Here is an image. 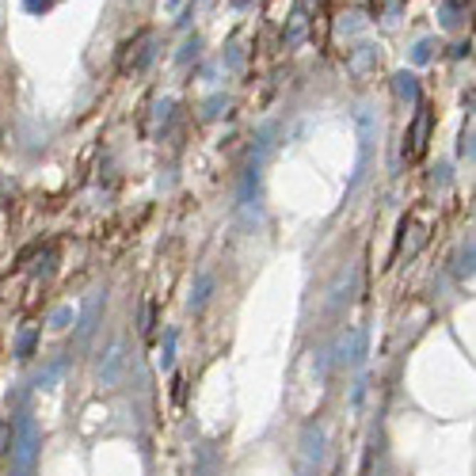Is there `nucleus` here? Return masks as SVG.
I'll return each instance as SVG.
<instances>
[{"instance_id": "14", "label": "nucleus", "mask_w": 476, "mask_h": 476, "mask_svg": "<svg viewBox=\"0 0 476 476\" xmlns=\"http://www.w3.org/2000/svg\"><path fill=\"white\" fill-rule=\"evenodd\" d=\"M73 320H76L73 305H58V309H53V313H50V320H46V324H50L53 331H65V328L73 324Z\"/></svg>"}, {"instance_id": "1", "label": "nucleus", "mask_w": 476, "mask_h": 476, "mask_svg": "<svg viewBox=\"0 0 476 476\" xmlns=\"http://www.w3.org/2000/svg\"><path fill=\"white\" fill-rule=\"evenodd\" d=\"M12 476H35L38 472V450H42V430L35 415H19L12 430Z\"/></svg>"}, {"instance_id": "9", "label": "nucleus", "mask_w": 476, "mask_h": 476, "mask_svg": "<svg viewBox=\"0 0 476 476\" xmlns=\"http://www.w3.org/2000/svg\"><path fill=\"white\" fill-rule=\"evenodd\" d=\"M65 370H69V354H53L46 366L35 373V389H53L65 378Z\"/></svg>"}, {"instance_id": "19", "label": "nucleus", "mask_w": 476, "mask_h": 476, "mask_svg": "<svg viewBox=\"0 0 476 476\" xmlns=\"http://www.w3.org/2000/svg\"><path fill=\"white\" fill-rule=\"evenodd\" d=\"M198 50H202V42H198V38H187L183 50H180V65H191V61L198 58Z\"/></svg>"}, {"instance_id": "28", "label": "nucleus", "mask_w": 476, "mask_h": 476, "mask_svg": "<svg viewBox=\"0 0 476 476\" xmlns=\"http://www.w3.org/2000/svg\"><path fill=\"white\" fill-rule=\"evenodd\" d=\"M168 4H180V0H168Z\"/></svg>"}, {"instance_id": "26", "label": "nucleus", "mask_w": 476, "mask_h": 476, "mask_svg": "<svg viewBox=\"0 0 476 476\" xmlns=\"http://www.w3.org/2000/svg\"><path fill=\"white\" fill-rule=\"evenodd\" d=\"M27 8H31V12H38V8H50V0H27Z\"/></svg>"}, {"instance_id": "18", "label": "nucleus", "mask_w": 476, "mask_h": 476, "mask_svg": "<svg viewBox=\"0 0 476 476\" xmlns=\"http://www.w3.org/2000/svg\"><path fill=\"white\" fill-rule=\"evenodd\" d=\"M229 107V99L225 95H214V99H206V107H202V118H217L221 110Z\"/></svg>"}, {"instance_id": "24", "label": "nucleus", "mask_w": 476, "mask_h": 476, "mask_svg": "<svg viewBox=\"0 0 476 476\" xmlns=\"http://www.w3.org/2000/svg\"><path fill=\"white\" fill-rule=\"evenodd\" d=\"M12 446V423H0V453H8Z\"/></svg>"}, {"instance_id": "15", "label": "nucleus", "mask_w": 476, "mask_h": 476, "mask_svg": "<svg viewBox=\"0 0 476 476\" xmlns=\"http://www.w3.org/2000/svg\"><path fill=\"white\" fill-rule=\"evenodd\" d=\"M35 339H38V328H24L16 336V354L19 358H31V351H35Z\"/></svg>"}, {"instance_id": "23", "label": "nucleus", "mask_w": 476, "mask_h": 476, "mask_svg": "<svg viewBox=\"0 0 476 476\" xmlns=\"http://www.w3.org/2000/svg\"><path fill=\"white\" fill-rule=\"evenodd\" d=\"M457 149H461V157H472V123L465 126V134H461V145H457Z\"/></svg>"}, {"instance_id": "3", "label": "nucleus", "mask_w": 476, "mask_h": 476, "mask_svg": "<svg viewBox=\"0 0 476 476\" xmlns=\"http://www.w3.org/2000/svg\"><path fill=\"white\" fill-rule=\"evenodd\" d=\"M103 309H107V290H92V294H88V301H84V309H81V316L73 320V324H76L73 347H76V351H84L88 343H92L99 320H103Z\"/></svg>"}, {"instance_id": "10", "label": "nucleus", "mask_w": 476, "mask_h": 476, "mask_svg": "<svg viewBox=\"0 0 476 476\" xmlns=\"http://www.w3.org/2000/svg\"><path fill=\"white\" fill-rule=\"evenodd\" d=\"M209 297H214V274H209V271H202V274L195 279V286H191V297H187L191 313H202V309L209 305Z\"/></svg>"}, {"instance_id": "16", "label": "nucleus", "mask_w": 476, "mask_h": 476, "mask_svg": "<svg viewBox=\"0 0 476 476\" xmlns=\"http://www.w3.org/2000/svg\"><path fill=\"white\" fill-rule=\"evenodd\" d=\"M175 331H168V336H164V343H160V366L164 370H172V362H175Z\"/></svg>"}, {"instance_id": "11", "label": "nucleus", "mask_w": 476, "mask_h": 476, "mask_svg": "<svg viewBox=\"0 0 476 476\" xmlns=\"http://www.w3.org/2000/svg\"><path fill=\"white\" fill-rule=\"evenodd\" d=\"M152 58H157V35H145V38H141V53H138L134 61H130V69H134V73L149 69Z\"/></svg>"}, {"instance_id": "25", "label": "nucleus", "mask_w": 476, "mask_h": 476, "mask_svg": "<svg viewBox=\"0 0 476 476\" xmlns=\"http://www.w3.org/2000/svg\"><path fill=\"white\" fill-rule=\"evenodd\" d=\"M229 65H232V69L240 65V46H229Z\"/></svg>"}, {"instance_id": "27", "label": "nucleus", "mask_w": 476, "mask_h": 476, "mask_svg": "<svg viewBox=\"0 0 476 476\" xmlns=\"http://www.w3.org/2000/svg\"><path fill=\"white\" fill-rule=\"evenodd\" d=\"M0 19H4V0H0Z\"/></svg>"}, {"instance_id": "20", "label": "nucleus", "mask_w": 476, "mask_h": 476, "mask_svg": "<svg viewBox=\"0 0 476 476\" xmlns=\"http://www.w3.org/2000/svg\"><path fill=\"white\" fill-rule=\"evenodd\" d=\"M430 50H435V42H430V38H423V42H415V50H412V61H415V65H423V61H430Z\"/></svg>"}, {"instance_id": "12", "label": "nucleus", "mask_w": 476, "mask_h": 476, "mask_svg": "<svg viewBox=\"0 0 476 476\" xmlns=\"http://www.w3.org/2000/svg\"><path fill=\"white\" fill-rule=\"evenodd\" d=\"M393 84H396V95H400V99H408V103H419V84H415L412 73H396Z\"/></svg>"}, {"instance_id": "13", "label": "nucleus", "mask_w": 476, "mask_h": 476, "mask_svg": "<svg viewBox=\"0 0 476 476\" xmlns=\"http://www.w3.org/2000/svg\"><path fill=\"white\" fill-rule=\"evenodd\" d=\"M305 27H309L305 12H301V8H294V16H290V27H286V42H290V46H297V42H301V35H305Z\"/></svg>"}, {"instance_id": "5", "label": "nucleus", "mask_w": 476, "mask_h": 476, "mask_svg": "<svg viewBox=\"0 0 476 476\" xmlns=\"http://www.w3.org/2000/svg\"><path fill=\"white\" fill-rule=\"evenodd\" d=\"M320 461H324V427L309 423L301 430V476H316Z\"/></svg>"}, {"instance_id": "4", "label": "nucleus", "mask_w": 476, "mask_h": 476, "mask_svg": "<svg viewBox=\"0 0 476 476\" xmlns=\"http://www.w3.org/2000/svg\"><path fill=\"white\" fill-rule=\"evenodd\" d=\"M354 118H358V138H362V149H358V168H354V180L347 183V191H354L358 187V180L366 175V168H370V152H373V141H378V115H373L370 107H358L354 110Z\"/></svg>"}, {"instance_id": "21", "label": "nucleus", "mask_w": 476, "mask_h": 476, "mask_svg": "<svg viewBox=\"0 0 476 476\" xmlns=\"http://www.w3.org/2000/svg\"><path fill=\"white\" fill-rule=\"evenodd\" d=\"M442 24H446V27H457V24H461V8H457V4H442Z\"/></svg>"}, {"instance_id": "22", "label": "nucleus", "mask_w": 476, "mask_h": 476, "mask_svg": "<svg viewBox=\"0 0 476 476\" xmlns=\"http://www.w3.org/2000/svg\"><path fill=\"white\" fill-rule=\"evenodd\" d=\"M358 27H362V16H358V12L343 16V24H339V31H343V35H351V31H358Z\"/></svg>"}, {"instance_id": "2", "label": "nucleus", "mask_w": 476, "mask_h": 476, "mask_svg": "<svg viewBox=\"0 0 476 476\" xmlns=\"http://www.w3.org/2000/svg\"><path fill=\"white\" fill-rule=\"evenodd\" d=\"M126 362H130L126 339H123V336H115V339L107 343V351L99 354V362H95V381L103 385V389L118 385V381H123V373H126Z\"/></svg>"}, {"instance_id": "17", "label": "nucleus", "mask_w": 476, "mask_h": 476, "mask_svg": "<svg viewBox=\"0 0 476 476\" xmlns=\"http://www.w3.org/2000/svg\"><path fill=\"white\" fill-rule=\"evenodd\" d=\"M469 274H472V240H465L457 256V279H469Z\"/></svg>"}, {"instance_id": "6", "label": "nucleus", "mask_w": 476, "mask_h": 476, "mask_svg": "<svg viewBox=\"0 0 476 476\" xmlns=\"http://www.w3.org/2000/svg\"><path fill=\"white\" fill-rule=\"evenodd\" d=\"M362 354H366V328L343 331L336 351H331V362L336 366H362Z\"/></svg>"}, {"instance_id": "8", "label": "nucleus", "mask_w": 476, "mask_h": 476, "mask_svg": "<svg viewBox=\"0 0 476 476\" xmlns=\"http://www.w3.org/2000/svg\"><path fill=\"white\" fill-rule=\"evenodd\" d=\"M354 294H358V267L343 271L339 279H336V286H331V297H328V309L351 305V301H354Z\"/></svg>"}, {"instance_id": "7", "label": "nucleus", "mask_w": 476, "mask_h": 476, "mask_svg": "<svg viewBox=\"0 0 476 476\" xmlns=\"http://www.w3.org/2000/svg\"><path fill=\"white\" fill-rule=\"evenodd\" d=\"M427 134H430V110H419V115H415V123H412V130H408V145H404V157H408V160L423 157V149H427Z\"/></svg>"}]
</instances>
